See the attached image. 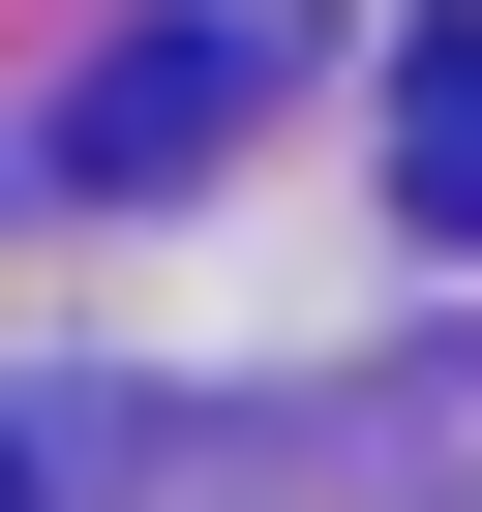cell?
Returning <instances> with one entry per match:
<instances>
[{
  "instance_id": "3957f363",
  "label": "cell",
  "mask_w": 482,
  "mask_h": 512,
  "mask_svg": "<svg viewBox=\"0 0 482 512\" xmlns=\"http://www.w3.org/2000/svg\"><path fill=\"white\" fill-rule=\"evenodd\" d=\"M0 512H31V452H0Z\"/></svg>"
},
{
  "instance_id": "7a4b0ae2",
  "label": "cell",
  "mask_w": 482,
  "mask_h": 512,
  "mask_svg": "<svg viewBox=\"0 0 482 512\" xmlns=\"http://www.w3.org/2000/svg\"><path fill=\"white\" fill-rule=\"evenodd\" d=\"M392 181H422V241H482V61H422V91H392Z\"/></svg>"
},
{
  "instance_id": "6da1fadb",
  "label": "cell",
  "mask_w": 482,
  "mask_h": 512,
  "mask_svg": "<svg viewBox=\"0 0 482 512\" xmlns=\"http://www.w3.org/2000/svg\"><path fill=\"white\" fill-rule=\"evenodd\" d=\"M211 121H241V31H121L61 151H91V181H211Z\"/></svg>"
}]
</instances>
